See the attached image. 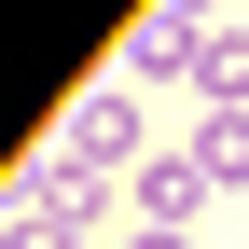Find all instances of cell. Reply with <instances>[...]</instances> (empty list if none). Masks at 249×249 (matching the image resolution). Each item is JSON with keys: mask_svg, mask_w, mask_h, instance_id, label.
Here are the masks:
<instances>
[{"mask_svg": "<svg viewBox=\"0 0 249 249\" xmlns=\"http://www.w3.org/2000/svg\"><path fill=\"white\" fill-rule=\"evenodd\" d=\"M0 249H70V235H55V222H42V208H28V222H14V235H0Z\"/></svg>", "mask_w": 249, "mask_h": 249, "instance_id": "1", "label": "cell"}, {"mask_svg": "<svg viewBox=\"0 0 249 249\" xmlns=\"http://www.w3.org/2000/svg\"><path fill=\"white\" fill-rule=\"evenodd\" d=\"M124 249H194V235H166V222H152V235H124Z\"/></svg>", "mask_w": 249, "mask_h": 249, "instance_id": "2", "label": "cell"}]
</instances>
